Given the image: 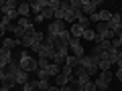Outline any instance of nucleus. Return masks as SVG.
I'll return each instance as SVG.
<instances>
[{"label":"nucleus","mask_w":122,"mask_h":91,"mask_svg":"<svg viewBox=\"0 0 122 91\" xmlns=\"http://www.w3.org/2000/svg\"><path fill=\"white\" fill-rule=\"evenodd\" d=\"M59 73H61V67L55 65V63H51V65L47 67V75H49V77H57Z\"/></svg>","instance_id":"obj_19"},{"label":"nucleus","mask_w":122,"mask_h":91,"mask_svg":"<svg viewBox=\"0 0 122 91\" xmlns=\"http://www.w3.org/2000/svg\"><path fill=\"white\" fill-rule=\"evenodd\" d=\"M12 35H14V39H16V41H20L22 36L26 35V30L22 28V26H18V24H16V28H14V32H12Z\"/></svg>","instance_id":"obj_25"},{"label":"nucleus","mask_w":122,"mask_h":91,"mask_svg":"<svg viewBox=\"0 0 122 91\" xmlns=\"http://www.w3.org/2000/svg\"><path fill=\"white\" fill-rule=\"evenodd\" d=\"M0 91H12V89H6V87H0Z\"/></svg>","instance_id":"obj_44"},{"label":"nucleus","mask_w":122,"mask_h":91,"mask_svg":"<svg viewBox=\"0 0 122 91\" xmlns=\"http://www.w3.org/2000/svg\"><path fill=\"white\" fill-rule=\"evenodd\" d=\"M94 30H96V35H98V36L102 39V36H104L106 32L110 30V26H108V22H98V24H96V28H94Z\"/></svg>","instance_id":"obj_14"},{"label":"nucleus","mask_w":122,"mask_h":91,"mask_svg":"<svg viewBox=\"0 0 122 91\" xmlns=\"http://www.w3.org/2000/svg\"><path fill=\"white\" fill-rule=\"evenodd\" d=\"M4 75H6V71H4V69H0V81L4 79Z\"/></svg>","instance_id":"obj_42"},{"label":"nucleus","mask_w":122,"mask_h":91,"mask_svg":"<svg viewBox=\"0 0 122 91\" xmlns=\"http://www.w3.org/2000/svg\"><path fill=\"white\" fill-rule=\"evenodd\" d=\"M47 91H61V87H57V85H55V87H49Z\"/></svg>","instance_id":"obj_41"},{"label":"nucleus","mask_w":122,"mask_h":91,"mask_svg":"<svg viewBox=\"0 0 122 91\" xmlns=\"http://www.w3.org/2000/svg\"><path fill=\"white\" fill-rule=\"evenodd\" d=\"M0 18H2V16H0Z\"/></svg>","instance_id":"obj_48"},{"label":"nucleus","mask_w":122,"mask_h":91,"mask_svg":"<svg viewBox=\"0 0 122 91\" xmlns=\"http://www.w3.org/2000/svg\"><path fill=\"white\" fill-rule=\"evenodd\" d=\"M69 32H71V36H73V39H81V36H83V32H86V30H83L81 26H79L77 22H75V24H71Z\"/></svg>","instance_id":"obj_13"},{"label":"nucleus","mask_w":122,"mask_h":91,"mask_svg":"<svg viewBox=\"0 0 122 91\" xmlns=\"http://www.w3.org/2000/svg\"><path fill=\"white\" fill-rule=\"evenodd\" d=\"M35 91H41V89H35Z\"/></svg>","instance_id":"obj_47"},{"label":"nucleus","mask_w":122,"mask_h":91,"mask_svg":"<svg viewBox=\"0 0 122 91\" xmlns=\"http://www.w3.org/2000/svg\"><path fill=\"white\" fill-rule=\"evenodd\" d=\"M100 4H102V0H81V12H83V16L96 14V8Z\"/></svg>","instance_id":"obj_4"},{"label":"nucleus","mask_w":122,"mask_h":91,"mask_svg":"<svg viewBox=\"0 0 122 91\" xmlns=\"http://www.w3.org/2000/svg\"><path fill=\"white\" fill-rule=\"evenodd\" d=\"M33 22H43V16H41V14H37V16L33 18Z\"/></svg>","instance_id":"obj_39"},{"label":"nucleus","mask_w":122,"mask_h":91,"mask_svg":"<svg viewBox=\"0 0 122 91\" xmlns=\"http://www.w3.org/2000/svg\"><path fill=\"white\" fill-rule=\"evenodd\" d=\"M12 91H14V89H12Z\"/></svg>","instance_id":"obj_49"},{"label":"nucleus","mask_w":122,"mask_h":91,"mask_svg":"<svg viewBox=\"0 0 122 91\" xmlns=\"http://www.w3.org/2000/svg\"><path fill=\"white\" fill-rule=\"evenodd\" d=\"M14 79H16V85H25V83L29 81V73H25V71H18V73L14 75Z\"/></svg>","instance_id":"obj_16"},{"label":"nucleus","mask_w":122,"mask_h":91,"mask_svg":"<svg viewBox=\"0 0 122 91\" xmlns=\"http://www.w3.org/2000/svg\"><path fill=\"white\" fill-rule=\"evenodd\" d=\"M122 55V53L120 51H118V49H108V51H106V59L104 61H110V65H114V63H116V61H118V57H120Z\"/></svg>","instance_id":"obj_10"},{"label":"nucleus","mask_w":122,"mask_h":91,"mask_svg":"<svg viewBox=\"0 0 122 91\" xmlns=\"http://www.w3.org/2000/svg\"><path fill=\"white\" fill-rule=\"evenodd\" d=\"M90 18V22H94V24H98V22H100V16H98V12L96 14H92V16H87Z\"/></svg>","instance_id":"obj_35"},{"label":"nucleus","mask_w":122,"mask_h":91,"mask_svg":"<svg viewBox=\"0 0 122 91\" xmlns=\"http://www.w3.org/2000/svg\"><path fill=\"white\" fill-rule=\"evenodd\" d=\"M18 45H20V43H18L16 39H4V41H2V47L8 49V51H12V49H14V47H18Z\"/></svg>","instance_id":"obj_20"},{"label":"nucleus","mask_w":122,"mask_h":91,"mask_svg":"<svg viewBox=\"0 0 122 91\" xmlns=\"http://www.w3.org/2000/svg\"><path fill=\"white\" fill-rule=\"evenodd\" d=\"M16 24H18V26H22V28L26 30V28H30V26H33V18H30V16L22 18V16H20V18L16 20Z\"/></svg>","instance_id":"obj_18"},{"label":"nucleus","mask_w":122,"mask_h":91,"mask_svg":"<svg viewBox=\"0 0 122 91\" xmlns=\"http://www.w3.org/2000/svg\"><path fill=\"white\" fill-rule=\"evenodd\" d=\"M65 65L71 67V69H75V67L79 65V59H77L75 55H67V57H65Z\"/></svg>","instance_id":"obj_17"},{"label":"nucleus","mask_w":122,"mask_h":91,"mask_svg":"<svg viewBox=\"0 0 122 91\" xmlns=\"http://www.w3.org/2000/svg\"><path fill=\"white\" fill-rule=\"evenodd\" d=\"M116 79L122 83V69H118V71H116Z\"/></svg>","instance_id":"obj_38"},{"label":"nucleus","mask_w":122,"mask_h":91,"mask_svg":"<svg viewBox=\"0 0 122 91\" xmlns=\"http://www.w3.org/2000/svg\"><path fill=\"white\" fill-rule=\"evenodd\" d=\"M110 67H112L110 61H100V63H98V71H100V73L102 71H110Z\"/></svg>","instance_id":"obj_27"},{"label":"nucleus","mask_w":122,"mask_h":91,"mask_svg":"<svg viewBox=\"0 0 122 91\" xmlns=\"http://www.w3.org/2000/svg\"><path fill=\"white\" fill-rule=\"evenodd\" d=\"M116 39H118V41H120V45H122V35H118V36H116Z\"/></svg>","instance_id":"obj_45"},{"label":"nucleus","mask_w":122,"mask_h":91,"mask_svg":"<svg viewBox=\"0 0 122 91\" xmlns=\"http://www.w3.org/2000/svg\"><path fill=\"white\" fill-rule=\"evenodd\" d=\"M8 65H10V59H6V57L0 55V69H6Z\"/></svg>","instance_id":"obj_30"},{"label":"nucleus","mask_w":122,"mask_h":91,"mask_svg":"<svg viewBox=\"0 0 122 91\" xmlns=\"http://www.w3.org/2000/svg\"><path fill=\"white\" fill-rule=\"evenodd\" d=\"M116 65H118V69H122V55L118 57V61H116Z\"/></svg>","instance_id":"obj_40"},{"label":"nucleus","mask_w":122,"mask_h":91,"mask_svg":"<svg viewBox=\"0 0 122 91\" xmlns=\"http://www.w3.org/2000/svg\"><path fill=\"white\" fill-rule=\"evenodd\" d=\"M98 16H100V22H110L112 12H110V10H100V12H98Z\"/></svg>","instance_id":"obj_23"},{"label":"nucleus","mask_w":122,"mask_h":91,"mask_svg":"<svg viewBox=\"0 0 122 91\" xmlns=\"http://www.w3.org/2000/svg\"><path fill=\"white\" fill-rule=\"evenodd\" d=\"M4 35H6V24L0 22V36H4Z\"/></svg>","instance_id":"obj_37"},{"label":"nucleus","mask_w":122,"mask_h":91,"mask_svg":"<svg viewBox=\"0 0 122 91\" xmlns=\"http://www.w3.org/2000/svg\"><path fill=\"white\" fill-rule=\"evenodd\" d=\"M45 8H47V0H33V2H30V12L35 14V16L41 14Z\"/></svg>","instance_id":"obj_7"},{"label":"nucleus","mask_w":122,"mask_h":91,"mask_svg":"<svg viewBox=\"0 0 122 91\" xmlns=\"http://www.w3.org/2000/svg\"><path fill=\"white\" fill-rule=\"evenodd\" d=\"M65 10H63V8H61V6H59V8H57L55 10V20H65Z\"/></svg>","instance_id":"obj_29"},{"label":"nucleus","mask_w":122,"mask_h":91,"mask_svg":"<svg viewBox=\"0 0 122 91\" xmlns=\"http://www.w3.org/2000/svg\"><path fill=\"white\" fill-rule=\"evenodd\" d=\"M41 16H43V20H49V18H55V10L47 6V8H45L43 12H41Z\"/></svg>","instance_id":"obj_24"},{"label":"nucleus","mask_w":122,"mask_h":91,"mask_svg":"<svg viewBox=\"0 0 122 91\" xmlns=\"http://www.w3.org/2000/svg\"><path fill=\"white\" fill-rule=\"evenodd\" d=\"M77 24L81 26L83 30H87V28H90V24H92V22H90V18H87V16H83V18H79V20H77Z\"/></svg>","instance_id":"obj_28"},{"label":"nucleus","mask_w":122,"mask_h":91,"mask_svg":"<svg viewBox=\"0 0 122 91\" xmlns=\"http://www.w3.org/2000/svg\"><path fill=\"white\" fill-rule=\"evenodd\" d=\"M18 63H20V69L25 71V73H37V71H39V65H37V59L29 57V53H26V51L20 55Z\"/></svg>","instance_id":"obj_1"},{"label":"nucleus","mask_w":122,"mask_h":91,"mask_svg":"<svg viewBox=\"0 0 122 91\" xmlns=\"http://www.w3.org/2000/svg\"><path fill=\"white\" fill-rule=\"evenodd\" d=\"M14 85H16V79H14V73H10V71H6L4 79L0 81V87H6V89H12Z\"/></svg>","instance_id":"obj_9"},{"label":"nucleus","mask_w":122,"mask_h":91,"mask_svg":"<svg viewBox=\"0 0 122 91\" xmlns=\"http://www.w3.org/2000/svg\"><path fill=\"white\" fill-rule=\"evenodd\" d=\"M69 49L73 51V55L77 57V59L83 57V47H81V43H79V39H71L69 41Z\"/></svg>","instance_id":"obj_8"},{"label":"nucleus","mask_w":122,"mask_h":91,"mask_svg":"<svg viewBox=\"0 0 122 91\" xmlns=\"http://www.w3.org/2000/svg\"><path fill=\"white\" fill-rule=\"evenodd\" d=\"M112 77L114 75L110 73V71H102V73L94 79V85L98 87V91H106L110 87V83H112Z\"/></svg>","instance_id":"obj_3"},{"label":"nucleus","mask_w":122,"mask_h":91,"mask_svg":"<svg viewBox=\"0 0 122 91\" xmlns=\"http://www.w3.org/2000/svg\"><path fill=\"white\" fill-rule=\"evenodd\" d=\"M37 65H39V69L47 71V67L51 65V61H47V59H43V57H39V59H37Z\"/></svg>","instance_id":"obj_26"},{"label":"nucleus","mask_w":122,"mask_h":91,"mask_svg":"<svg viewBox=\"0 0 122 91\" xmlns=\"http://www.w3.org/2000/svg\"><path fill=\"white\" fill-rule=\"evenodd\" d=\"M63 30H67V26H65V22L63 20H53V22H49V28H47V35L49 36H59V32H63Z\"/></svg>","instance_id":"obj_5"},{"label":"nucleus","mask_w":122,"mask_h":91,"mask_svg":"<svg viewBox=\"0 0 122 91\" xmlns=\"http://www.w3.org/2000/svg\"><path fill=\"white\" fill-rule=\"evenodd\" d=\"M6 69H8V71H10V73H14V75H16V73H18V71H22V69H20V63H18V61H14V59H12V61H10V65H8V67H6Z\"/></svg>","instance_id":"obj_22"},{"label":"nucleus","mask_w":122,"mask_h":91,"mask_svg":"<svg viewBox=\"0 0 122 91\" xmlns=\"http://www.w3.org/2000/svg\"><path fill=\"white\" fill-rule=\"evenodd\" d=\"M0 55H2V57H6V59H10V61H12V51H8V49H4V47H2V49H0Z\"/></svg>","instance_id":"obj_31"},{"label":"nucleus","mask_w":122,"mask_h":91,"mask_svg":"<svg viewBox=\"0 0 122 91\" xmlns=\"http://www.w3.org/2000/svg\"><path fill=\"white\" fill-rule=\"evenodd\" d=\"M0 22H2V24H6V26H8V24H12V20H10L8 16H2V18H0Z\"/></svg>","instance_id":"obj_36"},{"label":"nucleus","mask_w":122,"mask_h":91,"mask_svg":"<svg viewBox=\"0 0 122 91\" xmlns=\"http://www.w3.org/2000/svg\"><path fill=\"white\" fill-rule=\"evenodd\" d=\"M120 24H122V14H120V12H114V14H112V18H110V22H108L110 30H116Z\"/></svg>","instance_id":"obj_11"},{"label":"nucleus","mask_w":122,"mask_h":91,"mask_svg":"<svg viewBox=\"0 0 122 91\" xmlns=\"http://www.w3.org/2000/svg\"><path fill=\"white\" fill-rule=\"evenodd\" d=\"M55 55H57V51H55V45L43 43V47H41V53H39V57H43V59H47V61H51V63H53Z\"/></svg>","instance_id":"obj_6"},{"label":"nucleus","mask_w":122,"mask_h":91,"mask_svg":"<svg viewBox=\"0 0 122 91\" xmlns=\"http://www.w3.org/2000/svg\"><path fill=\"white\" fill-rule=\"evenodd\" d=\"M61 73H63V75H67V77H73V69H71V67H67V65H63Z\"/></svg>","instance_id":"obj_32"},{"label":"nucleus","mask_w":122,"mask_h":91,"mask_svg":"<svg viewBox=\"0 0 122 91\" xmlns=\"http://www.w3.org/2000/svg\"><path fill=\"white\" fill-rule=\"evenodd\" d=\"M98 63H100V61L92 59V55H83L81 59H79V67H83L86 73L90 75V77H92L94 73H98Z\"/></svg>","instance_id":"obj_2"},{"label":"nucleus","mask_w":122,"mask_h":91,"mask_svg":"<svg viewBox=\"0 0 122 91\" xmlns=\"http://www.w3.org/2000/svg\"><path fill=\"white\" fill-rule=\"evenodd\" d=\"M35 89H39V79H29L22 85V91H35Z\"/></svg>","instance_id":"obj_15"},{"label":"nucleus","mask_w":122,"mask_h":91,"mask_svg":"<svg viewBox=\"0 0 122 91\" xmlns=\"http://www.w3.org/2000/svg\"><path fill=\"white\" fill-rule=\"evenodd\" d=\"M16 10H18V14H20L22 18H26V16L30 14V2H20Z\"/></svg>","instance_id":"obj_12"},{"label":"nucleus","mask_w":122,"mask_h":91,"mask_svg":"<svg viewBox=\"0 0 122 91\" xmlns=\"http://www.w3.org/2000/svg\"><path fill=\"white\" fill-rule=\"evenodd\" d=\"M6 4V0H0V8H2V6H4Z\"/></svg>","instance_id":"obj_43"},{"label":"nucleus","mask_w":122,"mask_h":91,"mask_svg":"<svg viewBox=\"0 0 122 91\" xmlns=\"http://www.w3.org/2000/svg\"><path fill=\"white\" fill-rule=\"evenodd\" d=\"M18 43H20V47H25V49H30V47H33V43H35V39H33V36H29V35H25L20 41H18Z\"/></svg>","instance_id":"obj_21"},{"label":"nucleus","mask_w":122,"mask_h":91,"mask_svg":"<svg viewBox=\"0 0 122 91\" xmlns=\"http://www.w3.org/2000/svg\"><path fill=\"white\" fill-rule=\"evenodd\" d=\"M81 89H83V91H96V89H98V87H96V85H94V81H90V83H86V85H83V87H81Z\"/></svg>","instance_id":"obj_33"},{"label":"nucleus","mask_w":122,"mask_h":91,"mask_svg":"<svg viewBox=\"0 0 122 91\" xmlns=\"http://www.w3.org/2000/svg\"><path fill=\"white\" fill-rule=\"evenodd\" d=\"M77 91H83V89H81V87H79V89H77Z\"/></svg>","instance_id":"obj_46"},{"label":"nucleus","mask_w":122,"mask_h":91,"mask_svg":"<svg viewBox=\"0 0 122 91\" xmlns=\"http://www.w3.org/2000/svg\"><path fill=\"white\" fill-rule=\"evenodd\" d=\"M41 47H43V45H41V43H33V47H30V51H33V53H37V55H39V53H41Z\"/></svg>","instance_id":"obj_34"}]
</instances>
